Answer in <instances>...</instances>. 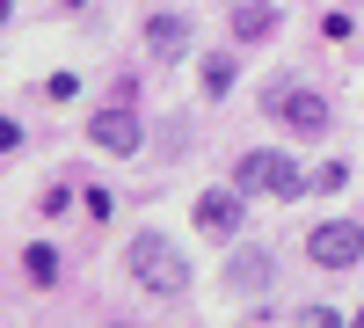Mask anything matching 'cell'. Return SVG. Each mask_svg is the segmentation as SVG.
I'll use <instances>...</instances> for the list:
<instances>
[{
	"mask_svg": "<svg viewBox=\"0 0 364 328\" xmlns=\"http://www.w3.org/2000/svg\"><path fill=\"white\" fill-rule=\"evenodd\" d=\"M22 263H29V277H37V285H51V277H58V255H51V248H29Z\"/></svg>",
	"mask_w": 364,
	"mask_h": 328,
	"instance_id": "obj_10",
	"label": "cell"
},
{
	"mask_svg": "<svg viewBox=\"0 0 364 328\" xmlns=\"http://www.w3.org/2000/svg\"><path fill=\"white\" fill-rule=\"evenodd\" d=\"M132 277L154 292V300H175L182 285H190V263L168 233H132Z\"/></svg>",
	"mask_w": 364,
	"mask_h": 328,
	"instance_id": "obj_1",
	"label": "cell"
},
{
	"mask_svg": "<svg viewBox=\"0 0 364 328\" xmlns=\"http://www.w3.org/2000/svg\"><path fill=\"white\" fill-rule=\"evenodd\" d=\"M146 44H154L161 58H182V44H190V22H182V15H154V22H146Z\"/></svg>",
	"mask_w": 364,
	"mask_h": 328,
	"instance_id": "obj_8",
	"label": "cell"
},
{
	"mask_svg": "<svg viewBox=\"0 0 364 328\" xmlns=\"http://www.w3.org/2000/svg\"><path fill=\"white\" fill-rule=\"evenodd\" d=\"M95 146H109V154H132L139 146V110H132V88H117V102L109 110H95Z\"/></svg>",
	"mask_w": 364,
	"mask_h": 328,
	"instance_id": "obj_4",
	"label": "cell"
},
{
	"mask_svg": "<svg viewBox=\"0 0 364 328\" xmlns=\"http://www.w3.org/2000/svg\"><path fill=\"white\" fill-rule=\"evenodd\" d=\"M321 183V175H306L299 161H284V154H240V190H269V197H306Z\"/></svg>",
	"mask_w": 364,
	"mask_h": 328,
	"instance_id": "obj_2",
	"label": "cell"
},
{
	"mask_svg": "<svg viewBox=\"0 0 364 328\" xmlns=\"http://www.w3.org/2000/svg\"><path fill=\"white\" fill-rule=\"evenodd\" d=\"M197 226H204V233H233V226H240V197H233V190L197 197Z\"/></svg>",
	"mask_w": 364,
	"mask_h": 328,
	"instance_id": "obj_6",
	"label": "cell"
},
{
	"mask_svg": "<svg viewBox=\"0 0 364 328\" xmlns=\"http://www.w3.org/2000/svg\"><path fill=\"white\" fill-rule=\"evenodd\" d=\"M269 110H277L291 132H306V139H321V132H328V102L314 95V88H277V95H269Z\"/></svg>",
	"mask_w": 364,
	"mask_h": 328,
	"instance_id": "obj_5",
	"label": "cell"
},
{
	"mask_svg": "<svg viewBox=\"0 0 364 328\" xmlns=\"http://www.w3.org/2000/svg\"><path fill=\"white\" fill-rule=\"evenodd\" d=\"M226 285H233V292H262V285H269V255H262V248H240V255L226 263Z\"/></svg>",
	"mask_w": 364,
	"mask_h": 328,
	"instance_id": "obj_7",
	"label": "cell"
},
{
	"mask_svg": "<svg viewBox=\"0 0 364 328\" xmlns=\"http://www.w3.org/2000/svg\"><path fill=\"white\" fill-rule=\"evenodd\" d=\"M269 22H277L269 8H240V15H233V37H248V44H255V37H269Z\"/></svg>",
	"mask_w": 364,
	"mask_h": 328,
	"instance_id": "obj_9",
	"label": "cell"
},
{
	"mask_svg": "<svg viewBox=\"0 0 364 328\" xmlns=\"http://www.w3.org/2000/svg\"><path fill=\"white\" fill-rule=\"evenodd\" d=\"M306 255L321 263V270H343V263H357V255H364V226H350V219H328V226H314Z\"/></svg>",
	"mask_w": 364,
	"mask_h": 328,
	"instance_id": "obj_3",
	"label": "cell"
}]
</instances>
